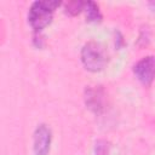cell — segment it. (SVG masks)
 Returning <instances> with one entry per match:
<instances>
[{
    "mask_svg": "<svg viewBox=\"0 0 155 155\" xmlns=\"http://www.w3.org/2000/svg\"><path fill=\"white\" fill-rule=\"evenodd\" d=\"M52 133L50 127L41 124L36 127L33 137V149L35 155H47L50 153Z\"/></svg>",
    "mask_w": 155,
    "mask_h": 155,
    "instance_id": "cell-4",
    "label": "cell"
},
{
    "mask_svg": "<svg viewBox=\"0 0 155 155\" xmlns=\"http://www.w3.org/2000/svg\"><path fill=\"white\" fill-rule=\"evenodd\" d=\"M81 62L88 71L97 73L104 69L108 63V53L102 44L88 41L81 48Z\"/></svg>",
    "mask_w": 155,
    "mask_h": 155,
    "instance_id": "cell-2",
    "label": "cell"
},
{
    "mask_svg": "<svg viewBox=\"0 0 155 155\" xmlns=\"http://www.w3.org/2000/svg\"><path fill=\"white\" fill-rule=\"evenodd\" d=\"M85 102L87 108L94 114H101L104 110L105 92L101 86L87 87L85 91Z\"/></svg>",
    "mask_w": 155,
    "mask_h": 155,
    "instance_id": "cell-5",
    "label": "cell"
},
{
    "mask_svg": "<svg viewBox=\"0 0 155 155\" xmlns=\"http://www.w3.org/2000/svg\"><path fill=\"white\" fill-rule=\"evenodd\" d=\"M84 8H85V2H82V1L74 0V1H68L64 4V12L69 16H76Z\"/></svg>",
    "mask_w": 155,
    "mask_h": 155,
    "instance_id": "cell-7",
    "label": "cell"
},
{
    "mask_svg": "<svg viewBox=\"0 0 155 155\" xmlns=\"http://www.w3.org/2000/svg\"><path fill=\"white\" fill-rule=\"evenodd\" d=\"M108 143L104 140H98L96 143V155H108Z\"/></svg>",
    "mask_w": 155,
    "mask_h": 155,
    "instance_id": "cell-8",
    "label": "cell"
},
{
    "mask_svg": "<svg viewBox=\"0 0 155 155\" xmlns=\"http://www.w3.org/2000/svg\"><path fill=\"white\" fill-rule=\"evenodd\" d=\"M149 6L155 11V1H151V2H149Z\"/></svg>",
    "mask_w": 155,
    "mask_h": 155,
    "instance_id": "cell-9",
    "label": "cell"
},
{
    "mask_svg": "<svg viewBox=\"0 0 155 155\" xmlns=\"http://www.w3.org/2000/svg\"><path fill=\"white\" fill-rule=\"evenodd\" d=\"M59 5H61L59 1H52V0L33 2L28 13V22L31 25V28L36 31H40L45 27H47L53 18L54 10Z\"/></svg>",
    "mask_w": 155,
    "mask_h": 155,
    "instance_id": "cell-1",
    "label": "cell"
},
{
    "mask_svg": "<svg viewBox=\"0 0 155 155\" xmlns=\"http://www.w3.org/2000/svg\"><path fill=\"white\" fill-rule=\"evenodd\" d=\"M85 12H86V19L88 22L97 23V22L102 21V13L96 2H93V1L85 2Z\"/></svg>",
    "mask_w": 155,
    "mask_h": 155,
    "instance_id": "cell-6",
    "label": "cell"
},
{
    "mask_svg": "<svg viewBox=\"0 0 155 155\" xmlns=\"http://www.w3.org/2000/svg\"><path fill=\"white\" fill-rule=\"evenodd\" d=\"M133 73L144 86H150L155 80V56L143 57L133 65Z\"/></svg>",
    "mask_w": 155,
    "mask_h": 155,
    "instance_id": "cell-3",
    "label": "cell"
}]
</instances>
